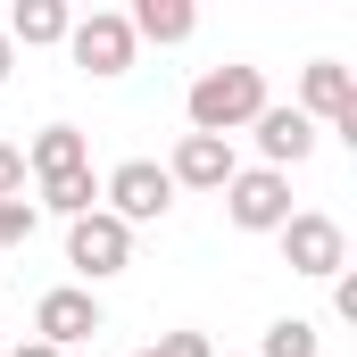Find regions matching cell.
Wrapping results in <instances>:
<instances>
[{
  "mask_svg": "<svg viewBox=\"0 0 357 357\" xmlns=\"http://www.w3.org/2000/svg\"><path fill=\"white\" fill-rule=\"evenodd\" d=\"M333 316H341V324H357V274H349V266L333 274Z\"/></svg>",
  "mask_w": 357,
  "mask_h": 357,
  "instance_id": "d6986e66",
  "label": "cell"
},
{
  "mask_svg": "<svg viewBox=\"0 0 357 357\" xmlns=\"http://www.w3.org/2000/svg\"><path fill=\"white\" fill-rule=\"evenodd\" d=\"M67 266L84 274V291H91V282H116V274L133 266V233H125L108 208H91V216L67 225Z\"/></svg>",
  "mask_w": 357,
  "mask_h": 357,
  "instance_id": "52a82bcc",
  "label": "cell"
},
{
  "mask_svg": "<svg viewBox=\"0 0 357 357\" xmlns=\"http://www.w3.org/2000/svg\"><path fill=\"white\" fill-rule=\"evenodd\" d=\"M125 25H133V42H158V50H167V42H191V33H199V8H191V0H133Z\"/></svg>",
  "mask_w": 357,
  "mask_h": 357,
  "instance_id": "4fadbf2b",
  "label": "cell"
},
{
  "mask_svg": "<svg viewBox=\"0 0 357 357\" xmlns=\"http://www.w3.org/2000/svg\"><path fill=\"white\" fill-rule=\"evenodd\" d=\"M33 208H50V216H67V225H75V216H91V208H100V175H59V183H42V199H33Z\"/></svg>",
  "mask_w": 357,
  "mask_h": 357,
  "instance_id": "5bb4252c",
  "label": "cell"
},
{
  "mask_svg": "<svg viewBox=\"0 0 357 357\" xmlns=\"http://www.w3.org/2000/svg\"><path fill=\"white\" fill-rule=\"evenodd\" d=\"M133 25H125V8H91V17H75L67 25V59L84 67V75H100V84H116L125 67H133Z\"/></svg>",
  "mask_w": 357,
  "mask_h": 357,
  "instance_id": "5b68a950",
  "label": "cell"
},
{
  "mask_svg": "<svg viewBox=\"0 0 357 357\" xmlns=\"http://www.w3.org/2000/svg\"><path fill=\"white\" fill-rule=\"evenodd\" d=\"M100 324H108V307H100V291H84V282H59V291L33 299V341H50V349H75Z\"/></svg>",
  "mask_w": 357,
  "mask_h": 357,
  "instance_id": "ba28073f",
  "label": "cell"
},
{
  "mask_svg": "<svg viewBox=\"0 0 357 357\" xmlns=\"http://www.w3.org/2000/svg\"><path fill=\"white\" fill-rule=\"evenodd\" d=\"M233 175H241V158H233V142H216V133H183L175 158H167V183H175V191H225Z\"/></svg>",
  "mask_w": 357,
  "mask_h": 357,
  "instance_id": "30bf717a",
  "label": "cell"
},
{
  "mask_svg": "<svg viewBox=\"0 0 357 357\" xmlns=\"http://www.w3.org/2000/svg\"><path fill=\"white\" fill-rule=\"evenodd\" d=\"M133 357H216V349H208V333H158L150 349H133Z\"/></svg>",
  "mask_w": 357,
  "mask_h": 357,
  "instance_id": "e0dca14e",
  "label": "cell"
},
{
  "mask_svg": "<svg viewBox=\"0 0 357 357\" xmlns=\"http://www.w3.org/2000/svg\"><path fill=\"white\" fill-rule=\"evenodd\" d=\"M0 199H25V158H17V142H0Z\"/></svg>",
  "mask_w": 357,
  "mask_h": 357,
  "instance_id": "ac0fdd59",
  "label": "cell"
},
{
  "mask_svg": "<svg viewBox=\"0 0 357 357\" xmlns=\"http://www.w3.org/2000/svg\"><path fill=\"white\" fill-rule=\"evenodd\" d=\"M100 208L133 233V225H158L167 208H175V183H167V167L158 158H125V167H108L100 175Z\"/></svg>",
  "mask_w": 357,
  "mask_h": 357,
  "instance_id": "3957f363",
  "label": "cell"
},
{
  "mask_svg": "<svg viewBox=\"0 0 357 357\" xmlns=\"http://www.w3.org/2000/svg\"><path fill=\"white\" fill-rule=\"evenodd\" d=\"M17 158H25V175H33V183H59V175H84V167H91V142L75 133V125H42Z\"/></svg>",
  "mask_w": 357,
  "mask_h": 357,
  "instance_id": "8fae6325",
  "label": "cell"
},
{
  "mask_svg": "<svg viewBox=\"0 0 357 357\" xmlns=\"http://www.w3.org/2000/svg\"><path fill=\"white\" fill-rule=\"evenodd\" d=\"M258 108H266V75H258V67H241V59L199 67V75H191V91H183L191 133H216V142L250 133V125H258Z\"/></svg>",
  "mask_w": 357,
  "mask_h": 357,
  "instance_id": "6da1fadb",
  "label": "cell"
},
{
  "mask_svg": "<svg viewBox=\"0 0 357 357\" xmlns=\"http://www.w3.org/2000/svg\"><path fill=\"white\" fill-rule=\"evenodd\" d=\"M250 142H258V167H274V175H291V167H307L316 158V125L299 116V108H282V100H266L258 108V125H250Z\"/></svg>",
  "mask_w": 357,
  "mask_h": 357,
  "instance_id": "9c48e42d",
  "label": "cell"
},
{
  "mask_svg": "<svg viewBox=\"0 0 357 357\" xmlns=\"http://www.w3.org/2000/svg\"><path fill=\"white\" fill-rule=\"evenodd\" d=\"M67 25H75V8H67V0H17L0 33H8L17 50H59V42H67Z\"/></svg>",
  "mask_w": 357,
  "mask_h": 357,
  "instance_id": "7c38bea8",
  "label": "cell"
},
{
  "mask_svg": "<svg viewBox=\"0 0 357 357\" xmlns=\"http://www.w3.org/2000/svg\"><path fill=\"white\" fill-rule=\"evenodd\" d=\"M274 241H282V266L307 274V282H333V274L349 266V233H341V216H324V208H291V225H282Z\"/></svg>",
  "mask_w": 357,
  "mask_h": 357,
  "instance_id": "7a4b0ae2",
  "label": "cell"
},
{
  "mask_svg": "<svg viewBox=\"0 0 357 357\" xmlns=\"http://www.w3.org/2000/svg\"><path fill=\"white\" fill-rule=\"evenodd\" d=\"M0 357H67V349H50V341H17V349H0Z\"/></svg>",
  "mask_w": 357,
  "mask_h": 357,
  "instance_id": "ffe728a7",
  "label": "cell"
},
{
  "mask_svg": "<svg viewBox=\"0 0 357 357\" xmlns=\"http://www.w3.org/2000/svg\"><path fill=\"white\" fill-rule=\"evenodd\" d=\"M316 341H324V333H316V316H274L266 341H258L250 357H316Z\"/></svg>",
  "mask_w": 357,
  "mask_h": 357,
  "instance_id": "9a60e30c",
  "label": "cell"
},
{
  "mask_svg": "<svg viewBox=\"0 0 357 357\" xmlns=\"http://www.w3.org/2000/svg\"><path fill=\"white\" fill-rule=\"evenodd\" d=\"M316 133H341V142H357V75L341 67V59H307L299 67V100H291Z\"/></svg>",
  "mask_w": 357,
  "mask_h": 357,
  "instance_id": "277c9868",
  "label": "cell"
},
{
  "mask_svg": "<svg viewBox=\"0 0 357 357\" xmlns=\"http://www.w3.org/2000/svg\"><path fill=\"white\" fill-rule=\"evenodd\" d=\"M233 357H250V349H233Z\"/></svg>",
  "mask_w": 357,
  "mask_h": 357,
  "instance_id": "7402d4cb",
  "label": "cell"
},
{
  "mask_svg": "<svg viewBox=\"0 0 357 357\" xmlns=\"http://www.w3.org/2000/svg\"><path fill=\"white\" fill-rule=\"evenodd\" d=\"M8 67H17V42H8V33H0V84H8Z\"/></svg>",
  "mask_w": 357,
  "mask_h": 357,
  "instance_id": "44dd1931",
  "label": "cell"
},
{
  "mask_svg": "<svg viewBox=\"0 0 357 357\" xmlns=\"http://www.w3.org/2000/svg\"><path fill=\"white\" fill-rule=\"evenodd\" d=\"M33 225H42V208H33V199H0V250H25V241H33Z\"/></svg>",
  "mask_w": 357,
  "mask_h": 357,
  "instance_id": "2e32d148",
  "label": "cell"
},
{
  "mask_svg": "<svg viewBox=\"0 0 357 357\" xmlns=\"http://www.w3.org/2000/svg\"><path fill=\"white\" fill-rule=\"evenodd\" d=\"M225 225H233V233H282V225H291V175L241 167V175L225 183Z\"/></svg>",
  "mask_w": 357,
  "mask_h": 357,
  "instance_id": "8992f818",
  "label": "cell"
}]
</instances>
